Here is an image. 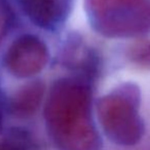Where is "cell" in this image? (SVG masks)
<instances>
[{
    "mask_svg": "<svg viewBox=\"0 0 150 150\" xmlns=\"http://www.w3.org/2000/svg\"><path fill=\"white\" fill-rule=\"evenodd\" d=\"M47 131L61 150H100L101 140L91 117L88 88L64 78L52 86L45 107Z\"/></svg>",
    "mask_w": 150,
    "mask_h": 150,
    "instance_id": "6da1fadb",
    "label": "cell"
},
{
    "mask_svg": "<svg viewBox=\"0 0 150 150\" xmlns=\"http://www.w3.org/2000/svg\"><path fill=\"white\" fill-rule=\"evenodd\" d=\"M141 103L140 88L132 83L119 86L100 100L99 119L113 142L131 144L138 140L144 127Z\"/></svg>",
    "mask_w": 150,
    "mask_h": 150,
    "instance_id": "7a4b0ae2",
    "label": "cell"
},
{
    "mask_svg": "<svg viewBox=\"0 0 150 150\" xmlns=\"http://www.w3.org/2000/svg\"><path fill=\"white\" fill-rule=\"evenodd\" d=\"M94 25L109 37L150 33V0H88Z\"/></svg>",
    "mask_w": 150,
    "mask_h": 150,
    "instance_id": "3957f363",
    "label": "cell"
},
{
    "mask_svg": "<svg viewBox=\"0 0 150 150\" xmlns=\"http://www.w3.org/2000/svg\"><path fill=\"white\" fill-rule=\"evenodd\" d=\"M48 54L46 46L34 36L18 38L6 52L5 65L18 77H30L46 66Z\"/></svg>",
    "mask_w": 150,
    "mask_h": 150,
    "instance_id": "277c9868",
    "label": "cell"
},
{
    "mask_svg": "<svg viewBox=\"0 0 150 150\" xmlns=\"http://www.w3.org/2000/svg\"><path fill=\"white\" fill-rule=\"evenodd\" d=\"M25 13L42 27L50 28L61 21L66 11V0H18Z\"/></svg>",
    "mask_w": 150,
    "mask_h": 150,
    "instance_id": "5b68a950",
    "label": "cell"
},
{
    "mask_svg": "<svg viewBox=\"0 0 150 150\" xmlns=\"http://www.w3.org/2000/svg\"><path fill=\"white\" fill-rule=\"evenodd\" d=\"M43 95V88L41 83H32L24 88L13 99V112L20 116H27L34 113Z\"/></svg>",
    "mask_w": 150,
    "mask_h": 150,
    "instance_id": "8992f818",
    "label": "cell"
},
{
    "mask_svg": "<svg viewBox=\"0 0 150 150\" xmlns=\"http://www.w3.org/2000/svg\"><path fill=\"white\" fill-rule=\"evenodd\" d=\"M127 58L136 69L150 73V37L135 38L127 50Z\"/></svg>",
    "mask_w": 150,
    "mask_h": 150,
    "instance_id": "52a82bcc",
    "label": "cell"
},
{
    "mask_svg": "<svg viewBox=\"0 0 150 150\" xmlns=\"http://www.w3.org/2000/svg\"><path fill=\"white\" fill-rule=\"evenodd\" d=\"M0 150H24V147L18 141H5L0 143Z\"/></svg>",
    "mask_w": 150,
    "mask_h": 150,
    "instance_id": "ba28073f",
    "label": "cell"
},
{
    "mask_svg": "<svg viewBox=\"0 0 150 150\" xmlns=\"http://www.w3.org/2000/svg\"><path fill=\"white\" fill-rule=\"evenodd\" d=\"M1 127H2V111L0 108V129H1Z\"/></svg>",
    "mask_w": 150,
    "mask_h": 150,
    "instance_id": "9c48e42d",
    "label": "cell"
}]
</instances>
